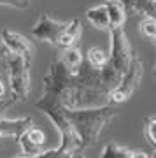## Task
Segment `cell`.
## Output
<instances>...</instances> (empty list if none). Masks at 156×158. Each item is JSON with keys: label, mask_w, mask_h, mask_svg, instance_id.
<instances>
[{"label": "cell", "mask_w": 156, "mask_h": 158, "mask_svg": "<svg viewBox=\"0 0 156 158\" xmlns=\"http://www.w3.org/2000/svg\"><path fill=\"white\" fill-rule=\"evenodd\" d=\"M119 113L114 104H107L100 107L88 109H65L63 119L68 123L79 141V149L84 151L86 148H91L100 137L102 130L105 128L116 114Z\"/></svg>", "instance_id": "cell-1"}, {"label": "cell", "mask_w": 156, "mask_h": 158, "mask_svg": "<svg viewBox=\"0 0 156 158\" xmlns=\"http://www.w3.org/2000/svg\"><path fill=\"white\" fill-rule=\"evenodd\" d=\"M0 56L4 58L7 69H9V86H11V97L14 100H27L30 93V65L25 62V58L12 53L2 44L0 46Z\"/></svg>", "instance_id": "cell-2"}, {"label": "cell", "mask_w": 156, "mask_h": 158, "mask_svg": "<svg viewBox=\"0 0 156 158\" xmlns=\"http://www.w3.org/2000/svg\"><path fill=\"white\" fill-rule=\"evenodd\" d=\"M142 76H144V63L140 62V58L135 53L133 58H132V62H130V65H128V69L123 74L121 81L109 93V104L117 106V104H123L125 100H128L130 97L137 91L140 81H142Z\"/></svg>", "instance_id": "cell-3"}, {"label": "cell", "mask_w": 156, "mask_h": 158, "mask_svg": "<svg viewBox=\"0 0 156 158\" xmlns=\"http://www.w3.org/2000/svg\"><path fill=\"white\" fill-rule=\"evenodd\" d=\"M111 53H107V62L111 63L114 69H117L121 74L128 69L132 58H133L135 51L132 49V44L128 40V35L125 32V27L119 28H111Z\"/></svg>", "instance_id": "cell-4"}, {"label": "cell", "mask_w": 156, "mask_h": 158, "mask_svg": "<svg viewBox=\"0 0 156 158\" xmlns=\"http://www.w3.org/2000/svg\"><path fill=\"white\" fill-rule=\"evenodd\" d=\"M68 23L65 21H58V19H53L47 14H40V18L37 19V23L32 28V34L34 37H37L39 40H44V42H49V44L55 46L58 37H60L65 28H67Z\"/></svg>", "instance_id": "cell-5"}, {"label": "cell", "mask_w": 156, "mask_h": 158, "mask_svg": "<svg viewBox=\"0 0 156 158\" xmlns=\"http://www.w3.org/2000/svg\"><path fill=\"white\" fill-rule=\"evenodd\" d=\"M0 37H2V44L6 46L7 49L23 56L28 65H32L34 56H35V48L27 37H23L21 34H18V32H14L11 28H4Z\"/></svg>", "instance_id": "cell-6"}, {"label": "cell", "mask_w": 156, "mask_h": 158, "mask_svg": "<svg viewBox=\"0 0 156 158\" xmlns=\"http://www.w3.org/2000/svg\"><path fill=\"white\" fill-rule=\"evenodd\" d=\"M30 127H34V119L32 118H19V119H9L0 116V139H18L23 135Z\"/></svg>", "instance_id": "cell-7"}, {"label": "cell", "mask_w": 156, "mask_h": 158, "mask_svg": "<svg viewBox=\"0 0 156 158\" xmlns=\"http://www.w3.org/2000/svg\"><path fill=\"white\" fill-rule=\"evenodd\" d=\"M81 34H83L81 21H79V19H72V21H68L65 32L58 37V40H56L55 46L56 48H61V49H65V48H72V46H76V42L81 39Z\"/></svg>", "instance_id": "cell-8"}, {"label": "cell", "mask_w": 156, "mask_h": 158, "mask_svg": "<svg viewBox=\"0 0 156 158\" xmlns=\"http://www.w3.org/2000/svg\"><path fill=\"white\" fill-rule=\"evenodd\" d=\"M107 9V16H109V23H111V28H119L125 27L126 23V11L119 0H104L102 2Z\"/></svg>", "instance_id": "cell-9"}, {"label": "cell", "mask_w": 156, "mask_h": 158, "mask_svg": "<svg viewBox=\"0 0 156 158\" xmlns=\"http://www.w3.org/2000/svg\"><path fill=\"white\" fill-rule=\"evenodd\" d=\"M86 18H88V21L91 23L96 30H102V32H109V30H111L107 9H105L104 4H98V6L88 9V11H86Z\"/></svg>", "instance_id": "cell-10"}, {"label": "cell", "mask_w": 156, "mask_h": 158, "mask_svg": "<svg viewBox=\"0 0 156 158\" xmlns=\"http://www.w3.org/2000/svg\"><path fill=\"white\" fill-rule=\"evenodd\" d=\"M125 11L132 14H142V16H154L156 0H119Z\"/></svg>", "instance_id": "cell-11"}, {"label": "cell", "mask_w": 156, "mask_h": 158, "mask_svg": "<svg viewBox=\"0 0 156 158\" xmlns=\"http://www.w3.org/2000/svg\"><path fill=\"white\" fill-rule=\"evenodd\" d=\"M100 158H151L144 151H132L117 144H107L102 151Z\"/></svg>", "instance_id": "cell-12"}, {"label": "cell", "mask_w": 156, "mask_h": 158, "mask_svg": "<svg viewBox=\"0 0 156 158\" xmlns=\"http://www.w3.org/2000/svg\"><path fill=\"white\" fill-rule=\"evenodd\" d=\"M60 62L63 63V67L68 69L70 72H77V69L83 65V53L77 49V48H65L63 53L60 56Z\"/></svg>", "instance_id": "cell-13"}, {"label": "cell", "mask_w": 156, "mask_h": 158, "mask_svg": "<svg viewBox=\"0 0 156 158\" xmlns=\"http://www.w3.org/2000/svg\"><path fill=\"white\" fill-rule=\"evenodd\" d=\"M86 60H88V65L93 69H100L107 63V53L98 46H91L86 53Z\"/></svg>", "instance_id": "cell-14"}, {"label": "cell", "mask_w": 156, "mask_h": 158, "mask_svg": "<svg viewBox=\"0 0 156 158\" xmlns=\"http://www.w3.org/2000/svg\"><path fill=\"white\" fill-rule=\"evenodd\" d=\"M139 32L142 34V37H146L147 40H154L156 37V21L154 16H142L139 23Z\"/></svg>", "instance_id": "cell-15"}, {"label": "cell", "mask_w": 156, "mask_h": 158, "mask_svg": "<svg viewBox=\"0 0 156 158\" xmlns=\"http://www.w3.org/2000/svg\"><path fill=\"white\" fill-rule=\"evenodd\" d=\"M154 127H156V118L154 116H146L144 119V135L151 146H156V137H154Z\"/></svg>", "instance_id": "cell-16"}, {"label": "cell", "mask_w": 156, "mask_h": 158, "mask_svg": "<svg viewBox=\"0 0 156 158\" xmlns=\"http://www.w3.org/2000/svg\"><path fill=\"white\" fill-rule=\"evenodd\" d=\"M25 135H27L30 141L34 142L35 146H39V148L44 146V142H46V134H44V132H42L40 128H37V127H30V128L25 132Z\"/></svg>", "instance_id": "cell-17"}, {"label": "cell", "mask_w": 156, "mask_h": 158, "mask_svg": "<svg viewBox=\"0 0 156 158\" xmlns=\"http://www.w3.org/2000/svg\"><path fill=\"white\" fill-rule=\"evenodd\" d=\"M32 0H0V6H9L14 9H28Z\"/></svg>", "instance_id": "cell-18"}, {"label": "cell", "mask_w": 156, "mask_h": 158, "mask_svg": "<svg viewBox=\"0 0 156 158\" xmlns=\"http://www.w3.org/2000/svg\"><path fill=\"white\" fill-rule=\"evenodd\" d=\"M14 102H16V100H14L12 97H6V98H0V116L4 114V111H6V109L11 107Z\"/></svg>", "instance_id": "cell-19"}, {"label": "cell", "mask_w": 156, "mask_h": 158, "mask_svg": "<svg viewBox=\"0 0 156 158\" xmlns=\"http://www.w3.org/2000/svg\"><path fill=\"white\" fill-rule=\"evenodd\" d=\"M7 97V90H6V85H4V81L0 79V98H6Z\"/></svg>", "instance_id": "cell-20"}, {"label": "cell", "mask_w": 156, "mask_h": 158, "mask_svg": "<svg viewBox=\"0 0 156 158\" xmlns=\"http://www.w3.org/2000/svg\"><path fill=\"white\" fill-rule=\"evenodd\" d=\"M67 158H86V156L83 155V151H74V153H70Z\"/></svg>", "instance_id": "cell-21"}]
</instances>
